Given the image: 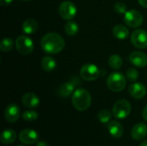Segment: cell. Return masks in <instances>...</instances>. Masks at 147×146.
I'll return each mask as SVG.
<instances>
[{"label": "cell", "mask_w": 147, "mask_h": 146, "mask_svg": "<svg viewBox=\"0 0 147 146\" xmlns=\"http://www.w3.org/2000/svg\"><path fill=\"white\" fill-rule=\"evenodd\" d=\"M40 46L46 53L56 54L64 49L65 40L57 33H48L42 37Z\"/></svg>", "instance_id": "1"}, {"label": "cell", "mask_w": 147, "mask_h": 146, "mask_svg": "<svg viewBox=\"0 0 147 146\" xmlns=\"http://www.w3.org/2000/svg\"><path fill=\"white\" fill-rule=\"evenodd\" d=\"M73 107L78 111H85L91 105V95L85 89H78L71 97Z\"/></svg>", "instance_id": "2"}, {"label": "cell", "mask_w": 147, "mask_h": 146, "mask_svg": "<svg viewBox=\"0 0 147 146\" xmlns=\"http://www.w3.org/2000/svg\"><path fill=\"white\" fill-rule=\"evenodd\" d=\"M126 78L120 72H113L107 78L108 88L114 92H121L126 87Z\"/></svg>", "instance_id": "3"}, {"label": "cell", "mask_w": 147, "mask_h": 146, "mask_svg": "<svg viewBox=\"0 0 147 146\" xmlns=\"http://www.w3.org/2000/svg\"><path fill=\"white\" fill-rule=\"evenodd\" d=\"M131 110H132V107H131L130 102L127 100L122 99V100L117 101L115 103L112 113L115 118L119 120H123V119H126L130 114Z\"/></svg>", "instance_id": "4"}, {"label": "cell", "mask_w": 147, "mask_h": 146, "mask_svg": "<svg viewBox=\"0 0 147 146\" xmlns=\"http://www.w3.org/2000/svg\"><path fill=\"white\" fill-rule=\"evenodd\" d=\"M144 17L142 14L136 9L127 10L124 14V22L126 25L131 28H139L142 25Z\"/></svg>", "instance_id": "5"}, {"label": "cell", "mask_w": 147, "mask_h": 146, "mask_svg": "<svg viewBox=\"0 0 147 146\" xmlns=\"http://www.w3.org/2000/svg\"><path fill=\"white\" fill-rule=\"evenodd\" d=\"M101 75L100 69L94 64H85L80 70V76L85 81L96 80Z\"/></svg>", "instance_id": "6"}, {"label": "cell", "mask_w": 147, "mask_h": 146, "mask_svg": "<svg viewBox=\"0 0 147 146\" xmlns=\"http://www.w3.org/2000/svg\"><path fill=\"white\" fill-rule=\"evenodd\" d=\"M16 47L18 52H20L21 54L28 55L33 52L34 43L29 37L26 35H21L16 40Z\"/></svg>", "instance_id": "7"}, {"label": "cell", "mask_w": 147, "mask_h": 146, "mask_svg": "<svg viewBox=\"0 0 147 146\" xmlns=\"http://www.w3.org/2000/svg\"><path fill=\"white\" fill-rule=\"evenodd\" d=\"M59 13L63 19L70 21L77 15V7L71 1H64L59 4Z\"/></svg>", "instance_id": "8"}, {"label": "cell", "mask_w": 147, "mask_h": 146, "mask_svg": "<svg viewBox=\"0 0 147 146\" xmlns=\"http://www.w3.org/2000/svg\"><path fill=\"white\" fill-rule=\"evenodd\" d=\"M131 42L137 48H146L147 46V32L144 29H137L132 33Z\"/></svg>", "instance_id": "9"}, {"label": "cell", "mask_w": 147, "mask_h": 146, "mask_svg": "<svg viewBox=\"0 0 147 146\" xmlns=\"http://www.w3.org/2000/svg\"><path fill=\"white\" fill-rule=\"evenodd\" d=\"M39 135L36 131L32 129H24L19 134V139L25 145H33L38 142Z\"/></svg>", "instance_id": "10"}, {"label": "cell", "mask_w": 147, "mask_h": 146, "mask_svg": "<svg viewBox=\"0 0 147 146\" xmlns=\"http://www.w3.org/2000/svg\"><path fill=\"white\" fill-rule=\"evenodd\" d=\"M20 108L15 103H11L9 106H7L4 111V117L6 120L9 123H14L17 121V120L20 118Z\"/></svg>", "instance_id": "11"}, {"label": "cell", "mask_w": 147, "mask_h": 146, "mask_svg": "<svg viewBox=\"0 0 147 146\" xmlns=\"http://www.w3.org/2000/svg\"><path fill=\"white\" fill-rule=\"evenodd\" d=\"M129 60L137 67H145L147 65V55L142 52H133L129 55Z\"/></svg>", "instance_id": "12"}, {"label": "cell", "mask_w": 147, "mask_h": 146, "mask_svg": "<svg viewBox=\"0 0 147 146\" xmlns=\"http://www.w3.org/2000/svg\"><path fill=\"white\" fill-rule=\"evenodd\" d=\"M129 93L135 99H142L146 94V88L141 83L134 82L129 86Z\"/></svg>", "instance_id": "13"}, {"label": "cell", "mask_w": 147, "mask_h": 146, "mask_svg": "<svg viewBox=\"0 0 147 146\" xmlns=\"http://www.w3.org/2000/svg\"><path fill=\"white\" fill-rule=\"evenodd\" d=\"M131 136L134 140H142L147 136V126L143 123L136 124L131 132Z\"/></svg>", "instance_id": "14"}, {"label": "cell", "mask_w": 147, "mask_h": 146, "mask_svg": "<svg viewBox=\"0 0 147 146\" xmlns=\"http://www.w3.org/2000/svg\"><path fill=\"white\" fill-rule=\"evenodd\" d=\"M22 103L26 108H34L36 107H38L40 105V98L32 92H28L26 93L23 96H22Z\"/></svg>", "instance_id": "15"}, {"label": "cell", "mask_w": 147, "mask_h": 146, "mask_svg": "<svg viewBox=\"0 0 147 146\" xmlns=\"http://www.w3.org/2000/svg\"><path fill=\"white\" fill-rule=\"evenodd\" d=\"M108 128H109V134L113 138L120 139L121 137H122L123 133H124V128L119 121H116V120L110 121L108 125Z\"/></svg>", "instance_id": "16"}, {"label": "cell", "mask_w": 147, "mask_h": 146, "mask_svg": "<svg viewBox=\"0 0 147 146\" xmlns=\"http://www.w3.org/2000/svg\"><path fill=\"white\" fill-rule=\"evenodd\" d=\"M74 89H75V83L72 81H70V82H65L62 85H60V87L57 90V93L59 96L66 98L74 93L75 91Z\"/></svg>", "instance_id": "17"}, {"label": "cell", "mask_w": 147, "mask_h": 146, "mask_svg": "<svg viewBox=\"0 0 147 146\" xmlns=\"http://www.w3.org/2000/svg\"><path fill=\"white\" fill-rule=\"evenodd\" d=\"M38 28V23L34 19L28 18L22 23V31L26 34H32L36 32Z\"/></svg>", "instance_id": "18"}, {"label": "cell", "mask_w": 147, "mask_h": 146, "mask_svg": "<svg viewBox=\"0 0 147 146\" xmlns=\"http://www.w3.org/2000/svg\"><path fill=\"white\" fill-rule=\"evenodd\" d=\"M113 34L115 38L119 40H125L129 36V30L128 28L121 24L116 25L113 28Z\"/></svg>", "instance_id": "19"}, {"label": "cell", "mask_w": 147, "mask_h": 146, "mask_svg": "<svg viewBox=\"0 0 147 146\" xmlns=\"http://www.w3.org/2000/svg\"><path fill=\"white\" fill-rule=\"evenodd\" d=\"M16 139V133L12 129H6L1 134V142L3 145H10Z\"/></svg>", "instance_id": "20"}, {"label": "cell", "mask_w": 147, "mask_h": 146, "mask_svg": "<svg viewBox=\"0 0 147 146\" xmlns=\"http://www.w3.org/2000/svg\"><path fill=\"white\" fill-rule=\"evenodd\" d=\"M41 67L45 71H53L56 68V60L50 57V56H45L41 59Z\"/></svg>", "instance_id": "21"}, {"label": "cell", "mask_w": 147, "mask_h": 146, "mask_svg": "<svg viewBox=\"0 0 147 146\" xmlns=\"http://www.w3.org/2000/svg\"><path fill=\"white\" fill-rule=\"evenodd\" d=\"M122 59L119 54H113L109 58V65L114 70H119L122 66Z\"/></svg>", "instance_id": "22"}, {"label": "cell", "mask_w": 147, "mask_h": 146, "mask_svg": "<svg viewBox=\"0 0 147 146\" xmlns=\"http://www.w3.org/2000/svg\"><path fill=\"white\" fill-rule=\"evenodd\" d=\"M65 32L67 35H70V36L76 35L78 32V23L74 21H71V20L68 21L65 25Z\"/></svg>", "instance_id": "23"}, {"label": "cell", "mask_w": 147, "mask_h": 146, "mask_svg": "<svg viewBox=\"0 0 147 146\" xmlns=\"http://www.w3.org/2000/svg\"><path fill=\"white\" fill-rule=\"evenodd\" d=\"M14 46V41L12 40V39L10 38H4L2 40L1 43H0V50L2 52H10L13 49Z\"/></svg>", "instance_id": "24"}, {"label": "cell", "mask_w": 147, "mask_h": 146, "mask_svg": "<svg viewBox=\"0 0 147 146\" xmlns=\"http://www.w3.org/2000/svg\"><path fill=\"white\" fill-rule=\"evenodd\" d=\"M97 117H98V120H100L101 123L106 124V123L109 122V120L112 117V114L107 109H102L98 113Z\"/></svg>", "instance_id": "25"}, {"label": "cell", "mask_w": 147, "mask_h": 146, "mask_svg": "<svg viewBox=\"0 0 147 146\" xmlns=\"http://www.w3.org/2000/svg\"><path fill=\"white\" fill-rule=\"evenodd\" d=\"M38 114L34 110H27L22 114V119L26 121H34L37 120Z\"/></svg>", "instance_id": "26"}, {"label": "cell", "mask_w": 147, "mask_h": 146, "mask_svg": "<svg viewBox=\"0 0 147 146\" xmlns=\"http://www.w3.org/2000/svg\"><path fill=\"white\" fill-rule=\"evenodd\" d=\"M126 77L130 82H135L139 78V71L134 68H129L126 72Z\"/></svg>", "instance_id": "27"}, {"label": "cell", "mask_w": 147, "mask_h": 146, "mask_svg": "<svg viewBox=\"0 0 147 146\" xmlns=\"http://www.w3.org/2000/svg\"><path fill=\"white\" fill-rule=\"evenodd\" d=\"M114 9L118 14H125L127 12V5L123 2H117L114 6Z\"/></svg>", "instance_id": "28"}, {"label": "cell", "mask_w": 147, "mask_h": 146, "mask_svg": "<svg viewBox=\"0 0 147 146\" xmlns=\"http://www.w3.org/2000/svg\"><path fill=\"white\" fill-rule=\"evenodd\" d=\"M13 2V0H0V3L3 6H7L9 4H10Z\"/></svg>", "instance_id": "29"}, {"label": "cell", "mask_w": 147, "mask_h": 146, "mask_svg": "<svg viewBox=\"0 0 147 146\" xmlns=\"http://www.w3.org/2000/svg\"><path fill=\"white\" fill-rule=\"evenodd\" d=\"M36 146H49V145H48V144H47L46 141H44V140H40V141H38V142L36 143Z\"/></svg>", "instance_id": "30"}, {"label": "cell", "mask_w": 147, "mask_h": 146, "mask_svg": "<svg viewBox=\"0 0 147 146\" xmlns=\"http://www.w3.org/2000/svg\"><path fill=\"white\" fill-rule=\"evenodd\" d=\"M142 116H143L144 120L147 121V105L146 106V107H145V108H144V109H143V112H142Z\"/></svg>", "instance_id": "31"}, {"label": "cell", "mask_w": 147, "mask_h": 146, "mask_svg": "<svg viewBox=\"0 0 147 146\" xmlns=\"http://www.w3.org/2000/svg\"><path fill=\"white\" fill-rule=\"evenodd\" d=\"M139 1V3L144 7V8H146L147 9V0H138Z\"/></svg>", "instance_id": "32"}, {"label": "cell", "mask_w": 147, "mask_h": 146, "mask_svg": "<svg viewBox=\"0 0 147 146\" xmlns=\"http://www.w3.org/2000/svg\"><path fill=\"white\" fill-rule=\"evenodd\" d=\"M140 146H147V139L146 140H145L144 142H142V143L140 145Z\"/></svg>", "instance_id": "33"}, {"label": "cell", "mask_w": 147, "mask_h": 146, "mask_svg": "<svg viewBox=\"0 0 147 146\" xmlns=\"http://www.w3.org/2000/svg\"><path fill=\"white\" fill-rule=\"evenodd\" d=\"M22 1H30V0H22Z\"/></svg>", "instance_id": "34"}, {"label": "cell", "mask_w": 147, "mask_h": 146, "mask_svg": "<svg viewBox=\"0 0 147 146\" xmlns=\"http://www.w3.org/2000/svg\"><path fill=\"white\" fill-rule=\"evenodd\" d=\"M18 146H23V145H18Z\"/></svg>", "instance_id": "35"}]
</instances>
